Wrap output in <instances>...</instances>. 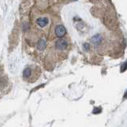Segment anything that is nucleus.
<instances>
[{"mask_svg": "<svg viewBox=\"0 0 127 127\" xmlns=\"http://www.w3.org/2000/svg\"><path fill=\"white\" fill-rule=\"evenodd\" d=\"M104 40V38H103V36L98 34H96L95 36H94V37L91 38V42L94 45H95V46H98L100 45L101 42H102V41Z\"/></svg>", "mask_w": 127, "mask_h": 127, "instance_id": "nucleus-1", "label": "nucleus"}, {"mask_svg": "<svg viewBox=\"0 0 127 127\" xmlns=\"http://www.w3.org/2000/svg\"><path fill=\"white\" fill-rule=\"evenodd\" d=\"M55 46L58 50H63L67 47V42L65 40V39H61V40H59L56 42Z\"/></svg>", "mask_w": 127, "mask_h": 127, "instance_id": "nucleus-2", "label": "nucleus"}, {"mask_svg": "<svg viewBox=\"0 0 127 127\" xmlns=\"http://www.w3.org/2000/svg\"><path fill=\"white\" fill-rule=\"evenodd\" d=\"M66 29L63 26H58L55 29V34L58 37H63L66 34Z\"/></svg>", "mask_w": 127, "mask_h": 127, "instance_id": "nucleus-3", "label": "nucleus"}, {"mask_svg": "<svg viewBox=\"0 0 127 127\" xmlns=\"http://www.w3.org/2000/svg\"><path fill=\"white\" fill-rule=\"evenodd\" d=\"M37 23L39 27H44L48 24V19L46 18H40V19H37Z\"/></svg>", "mask_w": 127, "mask_h": 127, "instance_id": "nucleus-4", "label": "nucleus"}, {"mask_svg": "<svg viewBox=\"0 0 127 127\" xmlns=\"http://www.w3.org/2000/svg\"><path fill=\"white\" fill-rule=\"evenodd\" d=\"M46 46V42L45 39H40L38 42V44H37V48L39 50H43Z\"/></svg>", "mask_w": 127, "mask_h": 127, "instance_id": "nucleus-5", "label": "nucleus"}, {"mask_svg": "<svg viewBox=\"0 0 127 127\" xmlns=\"http://www.w3.org/2000/svg\"><path fill=\"white\" fill-rule=\"evenodd\" d=\"M31 74V70L30 68H26L23 71V77L24 78H29Z\"/></svg>", "mask_w": 127, "mask_h": 127, "instance_id": "nucleus-6", "label": "nucleus"}, {"mask_svg": "<svg viewBox=\"0 0 127 127\" xmlns=\"http://www.w3.org/2000/svg\"><path fill=\"white\" fill-rule=\"evenodd\" d=\"M123 99H127V91L125 93V95L123 97Z\"/></svg>", "mask_w": 127, "mask_h": 127, "instance_id": "nucleus-7", "label": "nucleus"}, {"mask_svg": "<svg viewBox=\"0 0 127 127\" xmlns=\"http://www.w3.org/2000/svg\"><path fill=\"white\" fill-rule=\"evenodd\" d=\"M73 1H77V0H73Z\"/></svg>", "mask_w": 127, "mask_h": 127, "instance_id": "nucleus-8", "label": "nucleus"}]
</instances>
